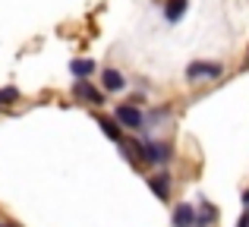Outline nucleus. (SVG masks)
<instances>
[{"label": "nucleus", "mask_w": 249, "mask_h": 227, "mask_svg": "<svg viewBox=\"0 0 249 227\" xmlns=\"http://www.w3.org/2000/svg\"><path fill=\"white\" fill-rule=\"evenodd\" d=\"M120 145L139 152V158L148 161V164H167L170 161V148L164 145V142H120Z\"/></svg>", "instance_id": "1"}, {"label": "nucleus", "mask_w": 249, "mask_h": 227, "mask_svg": "<svg viewBox=\"0 0 249 227\" xmlns=\"http://www.w3.org/2000/svg\"><path fill=\"white\" fill-rule=\"evenodd\" d=\"M218 76H224V67L214 63V60H193L186 67L189 82H208V79H218Z\"/></svg>", "instance_id": "2"}, {"label": "nucleus", "mask_w": 249, "mask_h": 227, "mask_svg": "<svg viewBox=\"0 0 249 227\" xmlns=\"http://www.w3.org/2000/svg\"><path fill=\"white\" fill-rule=\"evenodd\" d=\"M114 123H120V126H126V129H142L145 126V114L136 105H120L114 111Z\"/></svg>", "instance_id": "3"}, {"label": "nucleus", "mask_w": 249, "mask_h": 227, "mask_svg": "<svg viewBox=\"0 0 249 227\" xmlns=\"http://www.w3.org/2000/svg\"><path fill=\"white\" fill-rule=\"evenodd\" d=\"M73 95L76 98H82V101H89V105H104V92L101 88H95L89 79H79L73 86Z\"/></svg>", "instance_id": "4"}, {"label": "nucleus", "mask_w": 249, "mask_h": 227, "mask_svg": "<svg viewBox=\"0 0 249 227\" xmlns=\"http://www.w3.org/2000/svg\"><path fill=\"white\" fill-rule=\"evenodd\" d=\"M126 88V76L120 70H104L101 73V92H120Z\"/></svg>", "instance_id": "5"}, {"label": "nucleus", "mask_w": 249, "mask_h": 227, "mask_svg": "<svg viewBox=\"0 0 249 227\" xmlns=\"http://www.w3.org/2000/svg\"><path fill=\"white\" fill-rule=\"evenodd\" d=\"M196 224V209L189 202H180L174 209V227H193Z\"/></svg>", "instance_id": "6"}, {"label": "nucleus", "mask_w": 249, "mask_h": 227, "mask_svg": "<svg viewBox=\"0 0 249 227\" xmlns=\"http://www.w3.org/2000/svg\"><path fill=\"white\" fill-rule=\"evenodd\" d=\"M186 0H167V3H164V19H167V22H180V19H183V13H186Z\"/></svg>", "instance_id": "7"}, {"label": "nucleus", "mask_w": 249, "mask_h": 227, "mask_svg": "<svg viewBox=\"0 0 249 227\" xmlns=\"http://www.w3.org/2000/svg\"><path fill=\"white\" fill-rule=\"evenodd\" d=\"M70 73L76 76V79H89L91 73H95V60H70Z\"/></svg>", "instance_id": "8"}, {"label": "nucleus", "mask_w": 249, "mask_h": 227, "mask_svg": "<svg viewBox=\"0 0 249 227\" xmlns=\"http://www.w3.org/2000/svg\"><path fill=\"white\" fill-rule=\"evenodd\" d=\"M148 183H152V190H155V196H158V199H167L170 196V177H167V174H158V177H152Z\"/></svg>", "instance_id": "9"}, {"label": "nucleus", "mask_w": 249, "mask_h": 227, "mask_svg": "<svg viewBox=\"0 0 249 227\" xmlns=\"http://www.w3.org/2000/svg\"><path fill=\"white\" fill-rule=\"evenodd\" d=\"M98 126L104 129V136H107V139L123 142V136H120V129H117V123H114V120H107V117H98Z\"/></svg>", "instance_id": "10"}, {"label": "nucleus", "mask_w": 249, "mask_h": 227, "mask_svg": "<svg viewBox=\"0 0 249 227\" xmlns=\"http://www.w3.org/2000/svg\"><path fill=\"white\" fill-rule=\"evenodd\" d=\"M19 98V92H16V88H0V105H13V101H16Z\"/></svg>", "instance_id": "11"}, {"label": "nucleus", "mask_w": 249, "mask_h": 227, "mask_svg": "<svg viewBox=\"0 0 249 227\" xmlns=\"http://www.w3.org/2000/svg\"><path fill=\"white\" fill-rule=\"evenodd\" d=\"M237 227H249V211H246V215H243V218L237 221Z\"/></svg>", "instance_id": "12"}, {"label": "nucleus", "mask_w": 249, "mask_h": 227, "mask_svg": "<svg viewBox=\"0 0 249 227\" xmlns=\"http://www.w3.org/2000/svg\"><path fill=\"white\" fill-rule=\"evenodd\" d=\"M243 205H246V209H249V190L243 192Z\"/></svg>", "instance_id": "13"}, {"label": "nucleus", "mask_w": 249, "mask_h": 227, "mask_svg": "<svg viewBox=\"0 0 249 227\" xmlns=\"http://www.w3.org/2000/svg\"><path fill=\"white\" fill-rule=\"evenodd\" d=\"M0 227H13V224H0Z\"/></svg>", "instance_id": "14"}, {"label": "nucleus", "mask_w": 249, "mask_h": 227, "mask_svg": "<svg viewBox=\"0 0 249 227\" xmlns=\"http://www.w3.org/2000/svg\"><path fill=\"white\" fill-rule=\"evenodd\" d=\"M246 67H249V60H246Z\"/></svg>", "instance_id": "15"}]
</instances>
